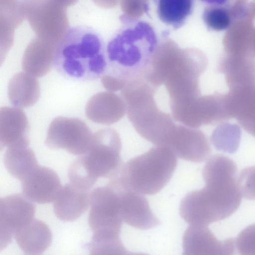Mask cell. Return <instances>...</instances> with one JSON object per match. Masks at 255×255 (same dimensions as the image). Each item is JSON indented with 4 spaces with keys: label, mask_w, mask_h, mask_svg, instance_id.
Here are the masks:
<instances>
[{
    "label": "cell",
    "mask_w": 255,
    "mask_h": 255,
    "mask_svg": "<svg viewBox=\"0 0 255 255\" xmlns=\"http://www.w3.org/2000/svg\"><path fill=\"white\" fill-rule=\"evenodd\" d=\"M225 95L231 118L255 137V84L230 89Z\"/></svg>",
    "instance_id": "13"
},
{
    "label": "cell",
    "mask_w": 255,
    "mask_h": 255,
    "mask_svg": "<svg viewBox=\"0 0 255 255\" xmlns=\"http://www.w3.org/2000/svg\"><path fill=\"white\" fill-rule=\"evenodd\" d=\"M182 255H225L224 240L220 241L207 227L190 225L182 238Z\"/></svg>",
    "instance_id": "18"
},
{
    "label": "cell",
    "mask_w": 255,
    "mask_h": 255,
    "mask_svg": "<svg viewBox=\"0 0 255 255\" xmlns=\"http://www.w3.org/2000/svg\"><path fill=\"white\" fill-rule=\"evenodd\" d=\"M101 35L93 28L78 25L69 28L58 44L54 65L65 77L95 80L104 74L106 50Z\"/></svg>",
    "instance_id": "3"
},
{
    "label": "cell",
    "mask_w": 255,
    "mask_h": 255,
    "mask_svg": "<svg viewBox=\"0 0 255 255\" xmlns=\"http://www.w3.org/2000/svg\"><path fill=\"white\" fill-rule=\"evenodd\" d=\"M250 54L251 56L255 57V23L254 21V27L251 33L250 44Z\"/></svg>",
    "instance_id": "31"
},
{
    "label": "cell",
    "mask_w": 255,
    "mask_h": 255,
    "mask_svg": "<svg viewBox=\"0 0 255 255\" xmlns=\"http://www.w3.org/2000/svg\"><path fill=\"white\" fill-rule=\"evenodd\" d=\"M177 164L176 155L171 149L157 146L129 160L113 178L142 195H154L170 180Z\"/></svg>",
    "instance_id": "5"
},
{
    "label": "cell",
    "mask_w": 255,
    "mask_h": 255,
    "mask_svg": "<svg viewBox=\"0 0 255 255\" xmlns=\"http://www.w3.org/2000/svg\"><path fill=\"white\" fill-rule=\"evenodd\" d=\"M123 25L108 42L107 66L101 77L107 89H115L120 81H130L141 76L151 64L158 45L156 31L148 22L122 17Z\"/></svg>",
    "instance_id": "1"
},
{
    "label": "cell",
    "mask_w": 255,
    "mask_h": 255,
    "mask_svg": "<svg viewBox=\"0 0 255 255\" xmlns=\"http://www.w3.org/2000/svg\"><path fill=\"white\" fill-rule=\"evenodd\" d=\"M128 117L136 132L157 146L168 147L178 126L150 103H131Z\"/></svg>",
    "instance_id": "8"
},
{
    "label": "cell",
    "mask_w": 255,
    "mask_h": 255,
    "mask_svg": "<svg viewBox=\"0 0 255 255\" xmlns=\"http://www.w3.org/2000/svg\"><path fill=\"white\" fill-rule=\"evenodd\" d=\"M90 255H129L120 236L93 235L89 246Z\"/></svg>",
    "instance_id": "28"
},
{
    "label": "cell",
    "mask_w": 255,
    "mask_h": 255,
    "mask_svg": "<svg viewBox=\"0 0 255 255\" xmlns=\"http://www.w3.org/2000/svg\"><path fill=\"white\" fill-rule=\"evenodd\" d=\"M58 45L37 36L26 47L21 60L25 73L37 78L43 77L51 70Z\"/></svg>",
    "instance_id": "16"
},
{
    "label": "cell",
    "mask_w": 255,
    "mask_h": 255,
    "mask_svg": "<svg viewBox=\"0 0 255 255\" xmlns=\"http://www.w3.org/2000/svg\"><path fill=\"white\" fill-rule=\"evenodd\" d=\"M7 95L10 104L16 107L32 106L40 97L39 82L35 77L26 73H16L9 81Z\"/></svg>",
    "instance_id": "22"
},
{
    "label": "cell",
    "mask_w": 255,
    "mask_h": 255,
    "mask_svg": "<svg viewBox=\"0 0 255 255\" xmlns=\"http://www.w3.org/2000/svg\"><path fill=\"white\" fill-rule=\"evenodd\" d=\"M156 4L159 19L175 29L185 24L193 12L194 5L192 0H159Z\"/></svg>",
    "instance_id": "25"
},
{
    "label": "cell",
    "mask_w": 255,
    "mask_h": 255,
    "mask_svg": "<svg viewBox=\"0 0 255 255\" xmlns=\"http://www.w3.org/2000/svg\"><path fill=\"white\" fill-rule=\"evenodd\" d=\"M241 133V129L238 125L223 123L213 131L211 140L218 150L233 153L239 147Z\"/></svg>",
    "instance_id": "27"
},
{
    "label": "cell",
    "mask_w": 255,
    "mask_h": 255,
    "mask_svg": "<svg viewBox=\"0 0 255 255\" xmlns=\"http://www.w3.org/2000/svg\"><path fill=\"white\" fill-rule=\"evenodd\" d=\"M129 255H148L146 254L141 253H130Z\"/></svg>",
    "instance_id": "32"
},
{
    "label": "cell",
    "mask_w": 255,
    "mask_h": 255,
    "mask_svg": "<svg viewBox=\"0 0 255 255\" xmlns=\"http://www.w3.org/2000/svg\"><path fill=\"white\" fill-rule=\"evenodd\" d=\"M34 204L20 194L8 195L0 199V249L10 243L15 234L33 220Z\"/></svg>",
    "instance_id": "10"
},
{
    "label": "cell",
    "mask_w": 255,
    "mask_h": 255,
    "mask_svg": "<svg viewBox=\"0 0 255 255\" xmlns=\"http://www.w3.org/2000/svg\"><path fill=\"white\" fill-rule=\"evenodd\" d=\"M14 237L20 249L25 253L37 255L43 253L51 245L52 235L43 221L33 219L19 231Z\"/></svg>",
    "instance_id": "21"
},
{
    "label": "cell",
    "mask_w": 255,
    "mask_h": 255,
    "mask_svg": "<svg viewBox=\"0 0 255 255\" xmlns=\"http://www.w3.org/2000/svg\"><path fill=\"white\" fill-rule=\"evenodd\" d=\"M170 149L179 158L194 162L205 161L211 152L208 139L204 132L181 125Z\"/></svg>",
    "instance_id": "15"
},
{
    "label": "cell",
    "mask_w": 255,
    "mask_h": 255,
    "mask_svg": "<svg viewBox=\"0 0 255 255\" xmlns=\"http://www.w3.org/2000/svg\"><path fill=\"white\" fill-rule=\"evenodd\" d=\"M121 185V211L123 221L140 230H148L160 224L150 209L147 199L141 194Z\"/></svg>",
    "instance_id": "12"
},
{
    "label": "cell",
    "mask_w": 255,
    "mask_h": 255,
    "mask_svg": "<svg viewBox=\"0 0 255 255\" xmlns=\"http://www.w3.org/2000/svg\"><path fill=\"white\" fill-rule=\"evenodd\" d=\"M62 187L57 174L52 169L38 166L21 180L23 195L39 204L54 201Z\"/></svg>",
    "instance_id": "11"
},
{
    "label": "cell",
    "mask_w": 255,
    "mask_h": 255,
    "mask_svg": "<svg viewBox=\"0 0 255 255\" xmlns=\"http://www.w3.org/2000/svg\"><path fill=\"white\" fill-rule=\"evenodd\" d=\"M91 193L71 183L62 188L54 201L53 209L56 216L64 221H73L88 208Z\"/></svg>",
    "instance_id": "17"
},
{
    "label": "cell",
    "mask_w": 255,
    "mask_h": 255,
    "mask_svg": "<svg viewBox=\"0 0 255 255\" xmlns=\"http://www.w3.org/2000/svg\"><path fill=\"white\" fill-rule=\"evenodd\" d=\"M93 135L80 119L59 117L50 124L45 143L51 148H62L74 155H83L89 148Z\"/></svg>",
    "instance_id": "9"
},
{
    "label": "cell",
    "mask_w": 255,
    "mask_h": 255,
    "mask_svg": "<svg viewBox=\"0 0 255 255\" xmlns=\"http://www.w3.org/2000/svg\"><path fill=\"white\" fill-rule=\"evenodd\" d=\"M29 126L25 113L20 109L3 107L0 109V148L28 146Z\"/></svg>",
    "instance_id": "14"
},
{
    "label": "cell",
    "mask_w": 255,
    "mask_h": 255,
    "mask_svg": "<svg viewBox=\"0 0 255 255\" xmlns=\"http://www.w3.org/2000/svg\"><path fill=\"white\" fill-rule=\"evenodd\" d=\"M120 192V184L115 179L91 192L89 225L93 235L120 236L123 221Z\"/></svg>",
    "instance_id": "7"
},
{
    "label": "cell",
    "mask_w": 255,
    "mask_h": 255,
    "mask_svg": "<svg viewBox=\"0 0 255 255\" xmlns=\"http://www.w3.org/2000/svg\"><path fill=\"white\" fill-rule=\"evenodd\" d=\"M235 244L240 255H255V224L243 229L235 238Z\"/></svg>",
    "instance_id": "29"
},
{
    "label": "cell",
    "mask_w": 255,
    "mask_h": 255,
    "mask_svg": "<svg viewBox=\"0 0 255 255\" xmlns=\"http://www.w3.org/2000/svg\"><path fill=\"white\" fill-rule=\"evenodd\" d=\"M77 2L68 0L20 1L25 17L36 36L57 45L69 28L67 7Z\"/></svg>",
    "instance_id": "6"
},
{
    "label": "cell",
    "mask_w": 255,
    "mask_h": 255,
    "mask_svg": "<svg viewBox=\"0 0 255 255\" xmlns=\"http://www.w3.org/2000/svg\"><path fill=\"white\" fill-rule=\"evenodd\" d=\"M85 113L87 117L93 122L110 125L120 120L125 112L123 105L115 96L101 92L89 100Z\"/></svg>",
    "instance_id": "20"
},
{
    "label": "cell",
    "mask_w": 255,
    "mask_h": 255,
    "mask_svg": "<svg viewBox=\"0 0 255 255\" xmlns=\"http://www.w3.org/2000/svg\"><path fill=\"white\" fill-rule=\"evenodd\" d=\"M242 197L248 200H255V166L243 169L237 179Z\"/></svg>",
    "instance_id": "30"
},
{
    "label": "cell",
    "mask_w": 255,
    "mask_h": 255,
    "mask_svg": "<svg viewBox=\"0 0 255 255\" xmlns=\"http://www.w3.org/2000/svg\"><path fill=\"white\" fill-rule=\"evenodd\" d=\"M219 70L229 89L255 84V60L252 56L225 54Z\"/></svg>",
    "instance_id": "19"
},
{
    "label": "cell",
    "mask_w": 255,
    "mask_h": 255,
    "mask_svg": "<svg viewBox=\"0 0 255 255\" xmlns=\"http://www.w3.org/2000/svg\"><path fill=\"white\" fill-rule=\"evenodd\" d=\"M3 163L9 173L21 181L38 166L34 152L28 146L7 148Z\"/></svg>",
    "instance_id": "24"
},
{
    "label": "cell",
    "mask_w": 255,
    "mask_h": 255,
    "mask_svg": "<svg viewBox=\"0 0 255 255\" xmlns=\"http://www.w3.org/2000/svg\"><path fill=\"white\" fill-rule=\"evenodd\" d=\"M121 139L112 128L102 129L93 133L87 152L70 166V182L89 190L100 177L109 179L116 176L122 166Z\"/></svg>",
    "instance_id": "4"
},
{
    "label": "cell",
    "mask_w": 255,
    "mask_h": 255,
    "mask_svg": "<svg viewBox=\"0 0 255 255\" xmlns=\"http://www.w3.org/2000/svg\"><path fill=\"white\" fill-rule=\"evenodd\" d=\"M202 19L207 27L211 30L220 31L227 30L233 21L231 1H205Z\"/></svg>",
    "instance_id": "26"
},
{
    "label": "cell",
    "mask_w": 255,
    "mask_h": 255,
    "mask_svg": "<svg viewBox=\"0 0 255 255\" xmlns=\"http://www.w3.org/2000/svg\"><path fill=\"white\" fill-rule=\"evenodd\" d=\"M237 173L236 163L226 156L214 155L206 162L202 172L205 186L189 194L192 211L201 223L208 226L238 209L242 196Z\"/></svg>",
    "instance_id": "2"
},
{
    "label": "cell",
    "mask_w": 255,
    "mask_h": 255,
    "mask_svg": "<svg viewBox=\"0 0 255 255\" xmlns=\"http://www.w3.org/2000/svg\"><path fill=\"white\" fill-rule=\"evenodd\" d=\"M24 18L20 1L0 0L1 55L5 56L12 45L14 29Z\"/></svg>",
    "instance_id": "23"
}]
</instances>
